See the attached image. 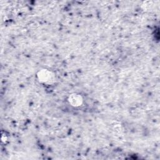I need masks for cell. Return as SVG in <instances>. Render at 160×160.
Wrapping results in <instances>:
<instances>
[{
	"instance_id": "obj_2",
	"label": "cell",
	"mask_w": 160,
	"mask_h": 160,
	"mask_svg": "<svg viewBox=\"0 0 160 160\" xmlns=\"http://www.w3.org/2000/svg\"><path fill=\"white\" fill-rule=\"evenodd\" d=\"M68 101L69 104L73 107H79L83 102V98L81 94L73 93L69 96Z\"/></svg>"
},
{
	"instance_id": "obj_1",
	"label": "cell",
	"mask_w": 160,
	"mask_h": 160,
	"mask_svg": "<svg viewBox=\"0 0 160 160\" xmlns=\"http://www.w3.org/2000/svg\"><path fill=\"white\" fill-rule=\"evenodd\" d=\"M37 76L38 80L43 83H51L54 81V74L50 71L46 69L40 70Z\"/></svg>"
}]
</instances>
